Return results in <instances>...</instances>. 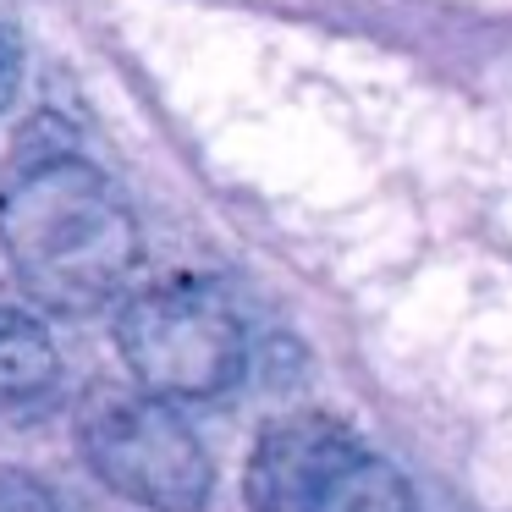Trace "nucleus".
I'll list each match as a JSON object with an SVG mask.
<instances>
[{
	"label": "nucleus",
	"mask_w": 512,
	"mask_h": 512,
	"mask_svg": "<svg viewBox=\"0 0 512 512\" xmlns=\"http://www.w3.org/2000/svg\"><path fill=\"white\" fill-rule=\"evenodd\" d=\"M0 243L28 298L61 314L111 303L144 254L116 182L83 160H45L23 171L0 204Z\"/></svg>",
	"instance_id": "f257e3e1"
},
{
	"label": "nucleus",
	"mask_w": 512,
	"mask_h": 512,
	"mask_svg": "<svg viewBox=\"0 0 512 512\" xmlns=\"http://www.w3.org/2000/svg\"><path fill=\"white\" fill-rule=\"evenodd\" d=\"M116 347L155 397H221L243 375V314L215 281H160L116 314Z\"/></svg>",
	"instance_id": "f03ea898"
},
{
	"label": "nucleus",
	"mask_w": 512,
	"mask_h": 512,
	"mask_svg": "<svg viewBox=\"0 0 512 512\" xmlns=\"http://www.w3.org/2000/svg\"><path fill=\"white\" fill-rule=\"evenodd\" d=\"M78 446L116 496L149 512H199L210 501L215 468L199 435L144 386H89L78 402Z\"/></svg>",
	"instance_id": "7ed1b4c3"
},
{
	"label": "nucleus",
	"mask_w": 512,
	"mask_h": 512,
	"mask_svg": "<svg viewBox=\"0 0 512 512\" xmlns=\"http://www.w3.org/2000/svg\"><path fill=\"white\" fill-rule=\"evenodd\" d=\"M364 446L325 413H292V419L270 424L259 435L254 457H248V507L254 512H309L325 496L336 474H342Z\"/></svg>",
	"instance_id": "20e7f679"
},
{
	"label": "nucleus",
	"mask_w": 512,
	"mask_h": 512,
	"mask_svg": "<svg viewBox=\"0 0 512 512\" xmlns=\"http://www.w3.org/2000/svg\"><path fill=\"white\" fill-rule=\"evenodd\" d=\"M56 347H50L45 325L23 309H0V408L34 413L56 397Z\"/></svg>",
	"instance_id": "39448f33"
},
{
	"label": "nucleus",
	"mask_w": 512,
	"mask_h": 512,
	"mask_svg": "<svg viewBox=\"0 0 512 512\" xmlns=\"http://www.w3.org/2000/svg\"><path fill=\"white\" fill-rule=\"evenodd\" d=\"M309 512H413V490L391 463L358 452L342 474L325 485V496Z\"/></svg>",
	"instance_id": "423d86ee"
},
{
	"label": "nucleus",
	"mask_w": 512,
	"mask_h": 512,
	"mask_svg": "<svg viewBox=\"0 0 512 512\" xmlns=\"http://www.w3.org/2000/svg\"><path fill=\"white\" fill-rule=\"evenodd\" d=\"M0 512H56L50 490L23 468H0Z\"/></svg>",
	"instance_id": "0eeeda50"
},
{
	"label": "nucleus",
	"mask_w": 512,
	"mask_h": 512,
	"mask_svg": "<svg viewBox=\"0 0 512 512\" xmlns=\"http://www.w3.org/2000/svg\"><path fill=\"white\" fill-rule=\"evenodd\" d=\"M17 83H23V45H17L12 28H0V111L12 105Z\"/></svg>",
	"instance_id": "6e6552de"
}]
</instances>
